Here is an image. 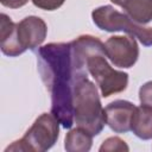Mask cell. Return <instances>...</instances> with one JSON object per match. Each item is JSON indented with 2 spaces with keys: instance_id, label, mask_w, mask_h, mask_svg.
<instances>
[{
  "instance_id": "cell-1",
  "label": "cell",
  "mask_w": 152,
  "mask_h": 152,
  "mask_svg": "<svg viewBox=\"0 0 152 152\" xmlns=\"http://www.w3.org/2000/svg\"><path fill=\"white\" fill-rule=\"evenodd\" d=\"M38 70L51 94V114L64 128L74 125V86L76 78L87 72L86 63L78 58L71 42L50 43L39 48Z\"/></svg>"
},
{
  "instance_id": "cell-2",
  "label": "cell",
  "mask_w": 152,
  "mask_h": 152,
  "mask_svg": "<svg viewBox=\"0 0 152 152\" xmlns=\"http://www.w3.org/2000/svg\"><path fill=\"white\" fill-rule=\"evenodd\" d=\"M74 50L84 61L87 71L95 80L101 95L108 97L127 88L128 74L113 69L104 52V44L94 36L82 34L71 42Z\"/></svg>"
},
{
  "instance_id": "cell-3",
  "label": "cell",
  "mask_w": 152,
  "mask_h": 152,
  "mask_svg": "<svg viewBox=\"0 0 152 152\" xmlns=\"http://www.w3.org/2000/svg\"><path fill=\"white\" fill-rule=\"evenodd\" d=\"M74 122L93 137L99 135L104 125V108H102L99 90L88 76L82 72L74 86Z\"/></svg>"
},
{
  "instance_id": "cell-4",
  "label": "cell",
  "mask_w": 152,
  "mask_h": 152,
  "mask_svg": "<svg viewBox=\"0 0 152 152\" xmlns=\"http://www.w3.org/2000/svg\"><path fill=\"white\" fill-rule=\"evenodd\" d=\"M58 137L59 121L52 114L43 113L34 120L24 137L8 145L5 148V152H45L56 144Z\"/></svg>"
},
{
  "instance_id": "cell-5",
  "label": "cell",
  "mask_w": 152,
  "mask_h": 152,
  "mask_svg": "<svg viewBox=\"0 0 152 152\" xmlns=\"http://www.w3.org/2000/svg\"><path fill=\"white\" fill-rule=\"evenodd\" d=\"M94 24L102 31H122L137 38L144 46H152V27L133 21L127 14L119 12L110 5L100 6L91 12Z\"/></svg>"
},
{
  "instance_id": "cell-6",
  "label": "cell",
  "mask_w": 152,
  "mask_h": 152,
  "mask_svg": "<svg viewBox=\"0 0 152 152\" xmlns=\"http://www.w3.org/2000/svg\"><path fill=\"white\" fill-rule=\"evenodd\" d=\"M104 52L113 65L128 69L138 61L139 46L132 36H112L104 43Z\"/></svg>"
},
{
  "instance_id": "cell-7",
  "label": "cell",
  "mask_w": 152,
  "mask_h": 152,
  "mask_svg": "<svg viewBox=\"0 0 152 152\" xmlns=\"http://www.w3.org/2000/svg\"><path fill=\"white\" fill-rule=\"evenodd\" d=\"M17 39L25 52L28 50H34L43 44L46 38L48 26L45 21L36 15H28L21 21L17 23Z\"/></svg>"
},
{
  "instance_id": "cell-8",
  "label": "cell",
  "mask_w": 152,
  "mask_h": 152,
  "mask_svg": "<svg viewBox=\"0 0 152 152\" xmlns=\"http://www.w3.org/2000/svg\"><path fill=\"white\" fill-rule=\"evenodd\" d=\"M135 106L126 100H115L104 107L106 125L115 133H127L131 131L132 116Z\"/></svg>"
},
{
  "instance_id": "cell-9",
  "label": "cell",
  "mask_w": 152,
  "mask_h": 152,
  "mask_svg": "<svg viewBox=\"0 0 152 152\" xmlns=\"http://www.w3.org/2000/svg\"><path fill=\"white\" fill-rule=\"evenodd\" d=\"M17 23L7 14H0V49L8 57H17L24 53L17 39Z\"/></svg>"
},
{
  "instance_id": "cell-10",
  "label": "cell",
  "mask_w": 152,
  "mask_h": 152,
  "mask_svg": "<svg viewBox=\"0 0 152 152\" xmlns=\"http://www.w3.org/2000/svg\"><path fill=\"white\" fill-rule=\"evenodd\" d=\"M120 6L133 21L145 25L152 21V0H110Z\"/></svg>"
},
{
  "instance_id": "cell-11",
  "label": "cell",
  "mask_w": 152,
  "mask_h": 152,
  "mask_svg": "<svg viewBox=\"0 0 152 152\" xmlns=\"http://www.w3.org/2000/svg\"><path fill=\"white\" fill-rule=\"evenodd\" d=\"M131 131L141 140L152 139V107L140 104L132 116Z\"/></svg>"
},
{
  "instance_id": "cell-12",
  "label": "cell",
  "mask_w": 152,
  "mask_h": 152,
  "mask_svg": "<svg viewBox=\"0 0 152 152\" xmlns=\"http://www.w3.org/2000/svg\"><path fill=\"white\" fill-rule=\"evenodd\" d=\"M93 145V135L83 128L70 129L64 139V148L68 152H88Z\"/></svg>"
},
{
  "instance_id": "cell-13",
  "label": "cell",
  "mask_w": 152,
  "mask_h": 152,
  "mask_svg": "<svg viewBox=\"0 0 152 152\" xmlns=\"http://www.w3.org/2000/svg\"><path fill=\"white\" fill-rule=\"evenodd\" d=\"M100 152H127L129 151L128 145L119 137L107 138L99 148Z\"/></svg>"
},
{
  "instance_id": "cell-14",
  "label": "cell",
  "mask_w": 152,
  "mask_h": 152,
  "mask_svg": "<svg viewBox=\"0 0 152 152\" xmlns=\"http://www.w3.org/2000/svg\"><path fill=\"white\" fill-rule=\"evenodd\" d=\"M139 100L141 104L152 107V81H148L140 87Z\"/></svg>"
},
{
  "instance_id": "cell-15",
  "label": "cell",
  "mask_w": 152,
  "mask_h": 152,
  "mask_svg": "<svg viewBox=\"0 0 152 152\" xmlns=\"http://www.w3.org/2000/svg\"><path fill=\"white\" fill-rule=\"evenodd\" d=\"M33 5L44 11H55L59 8L65 0H31Z\"/></svg>"
},
{
  "instance_id": "cell-16",
  "label": "cell",
  "mask_w": 152,
  "mask_h": 152,
  "mask_svg": "<svg viewBox=\"0 0 152 152\" xmlns=\"http://www.w3.org/2000/svg\"><path fill=\"white\" fill-rule=\"evenodd\" d=\"M1 5L5 7H10V8H19L25 6L28 0H0Z\"/></svg>"
}]
</instances>
